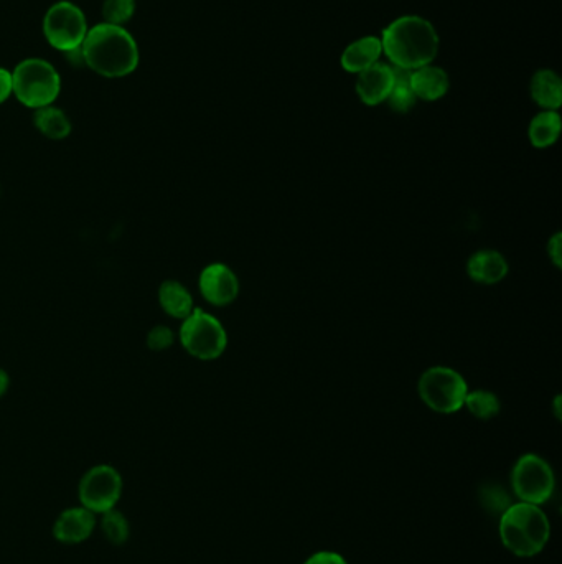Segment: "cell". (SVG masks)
Here are the masks:
<instances>
[{
  "mask_svg": "<svg viewBox=\"0 0 562 564\" xmlns=\"http://www.w3.org/2000/svg\"><path fill=\"white\" fill-rule=\"evenodd\" d=\"M383 55L391 65L414 71L432 65L441 40L436 27L419 15H403L393 20L380 37Z\"/></svg>",
  "mask_w": 562,
  "mask_h": 564,
  "instance_id": "obj_1",
  "label": "cell"
},
{
  "mask_svg": "<svg viewBox=\"0 0 562 564\" xmlns=\"http://www.w3.org/2000/svg\"><path fill=\"white\" fill-rule=\"evenodd\" d=\"M81 50L89 70L104 78L131 75L141 60L136 38L124 27L106 22L89 29Z\"/></svg>",
  "mask_w": 562,
  "mask_h": 564,
  "instance_id": "obj_2",
  "label": "cell"
},
{
  "mask_svg": "<svg viewBox=\"0 0 562 564\" xmlns=\"http://www.w3.org/2000/svg\"><path fill=\"white\" fill-rule=\"evenodd\" d=\"M500 538L506 550L518 558H533L551 538V522L543 508L533 503H511L500 515Z\"/></svg>",
  "mask_w": 562,
  "mask_h": 564,
  "instance_id": "obj_3",
  "label": "cell"
},
{
  "mask_svg": "<svg viewBox=\"0 0 562 564\" xmlns=\"http://www.w3.org/2000/svg\"><path fill=\"white\" fill-rule=\"evenodd\" d=\"M12 88L15 98L25 108L37 109L52 106L60 96L61 78L55 66L42 58H27L12 71Z\"/></svg>",
  "mask_w": 562,
  "mask_h": 564,
  "instance_id": "obj_4",
  "label": "cell"
},
{
  "mask_svg": "<svg viewBox=\"0 0 562 564\" xmlns=\"http://www.w3.org/2000/svg\"><path fill=\"white\" fill-rule=\"evenodd\" d=\"M417 391L427 408L441 414L457 413L464 408L469 386L464 376L449 367H432L422 373Z\"/></svg>",
  "mask_w": 562,
  "mask_h": 564,
  "instance_id": "obj_5",
  "label": "cell"
},
{
  "mask_svg": "<svg viewBox=\"0 0 562 564\" xmlns=\"http://www.w3.org/2000/svg\"><path fill=\"white\" fill-rule=\"evenodd\" d=\"M180 344L192 357L210 362L225 353L228 347V335L220 320L215 315L202 309H195L180 327Z\"/></svg>",
  "mask_w": 562,
  "mask_h": 564,
  "instance_id": "obj_6",
  "label": "cell"
},
{
  "mask_svg": "<svg viewBox=\"0 0 562 564\" xmlns=\"http://www.w3.org/2000/svg\"><path fill=\"white\" fill-rule=\"evenodd\" d=\"M511 489L520 502L543 505L553 497L556 475L549 462L538 454H525L511 470Z\"/></svg>",
  "mask_w": 562,
  "mask_h": 564,
  "instance_id": "obj_7",
  "label": "cell"
},
{
  "mask_svg": "<svg viewBox=\"0 0 562 564\" xmlns=\"http://www.w3.org/2000/svg\"><path fill=\"white\" fill-rule=\"evenodd\" d=\"M88 32V22L83 10L68 0L53 4L43 19L45 38L61 53L83 47Z\"/></svg>",
  "mask_w": 562,
  "mask_h": 564,
  "instance_id": "obj_8",
  "label": "cell"
},
{
  "mask_svg": "<svg viewBox=\"0 0 562 564\" xmlns=\"http://www.w3.org/2000/svg\"><path fill=\"white\" fill-rule=\"evenodd\" d=\"M122 477L118 470L108 464L89 469L78 487V497L83 507L93 513L113 510L121 500Z\"/></svg>",
  "mask_w": 562,
  "mask_h": 564,
  "instance_id": "obj_9",
  "label": "cell"
},
{
  "mask_svg": "<svg viewBox=\"0 0 562 564\" xmlns=\"http://www.w3.org/2000/svg\"><path fill=\"white\" fill-rule=\"evenodd\" d=\"M203 299L211 306H228L239 294L238 276L230 266L223 263L208 264L198 279Z\"/></svg>",
  "mask_w": 562,
  "mask_h": 564,
  "instance_id": "obj_10",
  "label": "cell"
},
{
  "mask_svg": "<svg viewBox=\"0 0 562 564\" xmlns=\"http://www.w3.org/2000/svg\"><path fill=\"white\" fill-rule=\"evenodd\" d=\"M356 76L358 78H356L355 90L361 103L366 104V106H378V104L386 103L394 85L391 65L378 62Z\"/></svg>",
  "mask_w": 562,
  "mask_h": 564,
  "instance_id": "obj_11",
  "label": "cell"
},
{
  "mask_svg": "<svg viewBox=\"0 0 562 564\" xmlns=\"http://www.w3.org/2000/svg\"><path fill=\"white\" fill-rule=\"evenodd\" d=\"M96 527V513L88 508L73 507L60 513L53 525V536L65 545H78L88 540Z\"/></svg>",
  "mask_w": 562,
  "mask_h": 564,
  "instance_id": "obj_12",
  "label": "cell"
},
{
  "mask_svg": "<svg viewBox=\"0 0 562 564\" xmlns=\"http://www.w3.org/2000/svg\"><path fill=\"white\" fill-rule=\"evenodd\" d=\"M381 55H383V45L380 37L366 35L350 43L343 50L340 65L347 73L360 75L361 71L368 70L370 66L380 62Z\"/></svg>",
  "mask_w": 562,
  "mask_h": 564,
  "instance_id": "obj_13",
  "label": "cell"
},
{
  "mask_svg": "<svg viewBox=\"0 0 562 564\" xmlns=\"http://www.w3.org/2000/svg\"><path fill=\"white\" fill-rule=\"evenodd\" d=\"M467 274L478 284L493 286L506 278L508 263L498 251L480 250L467 261Z\"/></svg>",
  "mask_w": 562,
  "mask_h": 564,
  "instance_id": "obj_14",
  "label": "cell"
},
{
  "mask_svg": "<svg viewBox=\"0 0 562 564\" xmlns=\"http://www.w3.org/2000/svg\"><path fill=\"white\" fill-rule=\"evenodd\" d=\"M411 88L417 99L439 101L449 93L450 78L441 66L426 65L411 71Z\"/></svg>",
  "mask_w": 562,
  "mask_h": 564,
  "instance_id": "obj_15",
  "label": "cell"
},
{
  "mask_svg": "<svg viewBox=\"0 0 562 564\" xmlns=\"http://www.w3.org/2000/svg\"><path fill=\"white\" fill-rule=\"evenodd\" d=\"M531 99L543 111H558L562 104V81L554 70H539L531 78Z\"/></svg>",
  "mask_w": 562,
  "mask_h": 564,
  "instance_id": "obj_16",
  "label": "cell"
},
{
  "mask_svg": "<svg viewBox=\"0 0 562 564\" xmlns=\"http://www.w3.org/2000/svg\"><path fill=\"white\" fill-rule=\"evenodd\" d=\"M159 304L165 314L174 319H187L195 311L193 297L178 281H165L159 287Z\"/></svg>",
  "mask_w": 562,
  "mask_h": 564,
  "instance_id": "obj_17",
  "label": "cell"
},
{
  "mask_svg": "<svg viewBox=\"0 0 562 564\" xmlns=\"http://www.w3.org/2000/svg\"><path fill=\"white\" fill-rule=\"evenodd\" d=\"M562 121L558 111H541L531 119L528 137L536 149H548L558 142L561 136Z\"/></svg>",
  "mask_w": 562,
  "mask_h": 564,
  "instance_id": "obj_18",
  "label": "cell"
},
{
  "mask_svg": "<svg viewBox=\"0 0 562 564\" xmlns=\"http://www.w3.org/2000/svg\"><path fill=\"white\" fill-rule=\"evenodd\" d=\"M33 124L37 131L52 141H63L71 134V121L61 109L45 106L33 114Z\"/></svg>",
  "mask_w": 562,
  "mask_h": 564,
  "instance_id": "obj_19",
  "label": "cell"
},
{
  "mask_svg": "<svg viewBox=\"0 0 562 564\" xmlns=\"http://www.w3.org/2000/svg\"><path fill=\"white\" fill-rule=\"evenodd\" d=\"M391 68H393L394 85L386 103L389 104V108L393 109L394 113H409L417 103L416 94L411 88V71L393 65H391Z\"/></svg>",
  "mask_w": 562,
  "mask_h": 564,
  "instance_id": "obj_20",
  "label": "cell"
},
{
  "mask_svg": "<svg viewBox=\"0 0 562 564\" xmlns=\"http://www.w3.org/2000/svg\"><path fill=\"white\" fill-rule=\"evenodd\" d=\"M464 406L474 414L475 418L482 419V421L495 418L502 409L498 396L487 390L469 391L465 396Z\"/></svg>",
  "mask_w": 562,
  "mask_h": 564,
  "instance_id": "obj_21",
  "label": "cell"
},
{
  "mask_svg": "<svg viewBox=\"0 0 562 564\" xmlns=\"http://www.w3.org/2000/svg\"><path fill=\"white\" fill-rule=\"evenodd\" d=\"M478 500L482 507L492 515H502L506 508L510 507L511 495L508 490L500 484H485L478 489Z\"/></svg>",
  "mask_w": 562,
  "mask_h": 564,
  "instance_id": "obj_22",
  "label": "cell"
},
{
  "mask_svg": "<svg viewBox=\"0 0 562 564\" xmlns=\"http://www.w3.org/2000/svg\"><path fill=\"white\" fill-rule=\"evenodd\" d=\"M101 530L113 545H124L129 538V522L116 508L101 513Z\"/></svg>",
  "mask_w": 562,
  "mask_h": 564,
  "instance_id": "obj_23",
  "label": "cell"
},
{
  "mask_svg": "<svg viewBox=\"0 0 562 564\" xmlns=\"http://www.w3.org/2000/svg\"><path fill=\"white\" fill-rule=\"evenodd\" d=\"M136 14V0H104L103 17L106 24L122 25Z\"/></svg>",
  "mask_w": 562,
  "mask_h": 564,
  "instance_id": "obj_24",
  "label": "cell"
},
{
  "mask_svg": "<svg viewBox=\"0 0 562 564\" xmlns=\"http://www.w3.org/2000/svg\"><path fill=\"white\" fill-rule=\"evenodd\" d=\"M175 342L174 330L167 325H155L154 329L147 334V347L152 352H165Z\"/></svg>",
  "mask_w": 562,
  "mask_h": 564,
  "instance_id": "obj_25",
  "label": "cell"
},
{
  "mask_svg": "<svg viewBox=\"0 0 562 564\" xmlns=\"http://www.w3.org/2000/svg\"><path fill=\"white\" fill-rule=\"evenodd\" d=\"M304 564H348V561L335 551H317Z\"/></svg>",
  "mask_w": 562,
  "mask_h": 564,
  "instance_id": "obj_26",
  "label": "cell"
},
{
  "mask_svg": "<svg viewBox=\"0 0 562 564\" xmlns=\"http://www.w3.org/2000/svg\"><path fill=\"white\" fill-rule=\"evenodd\" d=\"M548 256L551 261H553L556 268L561 269L562 266V235L561 233H556V235L551 236L548 241Z\"/></svg>",
  "mask_w": 562,
  "mask_h": 564,
  "instance_id": "obj_27",
  "label": "cell"
},
{
  "mask_svg": "<svg viewBox=\"0 0 562 564\" xmlns=\"http://www.w3.org/2000/svg\"><path fill=\"white\" fill-rule=\"evenodd\" d=\"M10 94H14L12 73L5 68H0V104H4L10 98Z\"/></svg>",
  "mask_w": 562,
  "mask_h": 564,
  "instance_id": "obj_28",
  "label": "cell"
},
{
  "mask_svg": "<svg viewBox=\"0 0 562 564\" xmlns=\"http://www.w3.org/2000/svg\"><path fill=\"white\" fill-rule=\"evenodd\" d=\"M9 386H10L9 373L5 372V370H2V368H0V398H2V396H4L5 393H7V391H9Z\"/></svg>",
  "mask_w": 562,
  "mask_h": 564,
  "instance_id": "obj_29",
  "label": "cell"
},
{
  "mask_svg": "<svg viewBox=\"0 0 562 564\" xmlns=\"http://www.w3.org/2000/svg\"><path fill=\"white\" fill-rule=\"evenodd\" d=\"M561 396H556V400H554V413H556V418L561 419Z\"/></svg>",
  "mask_w": 562,
  "mask_h": 564,
  "instance_id": "obj_30",
  "label": "cell"
}]
</instances>
